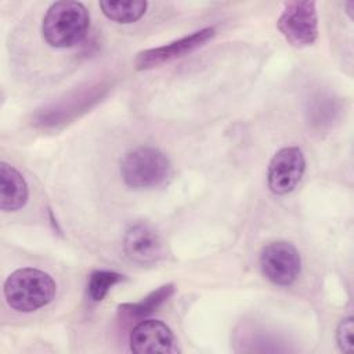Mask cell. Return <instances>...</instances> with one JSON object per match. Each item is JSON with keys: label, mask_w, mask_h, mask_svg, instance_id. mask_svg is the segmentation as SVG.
I'll return each instance as SVG.
<instances>
[{"label": "cell", "mask_w": 354, "mask_h": 354, "mask_svg": "<svg viewBox=\"0 0 354 354\" xmlns=\"http://www.w3.org/2000/svg\"><path fill=\"white\" fill-rule=\"evenodd\" d=\"M174 292V285L167 283L156 290L151 292L148 296H145L141 301L134 303V304H123L120 306V311L126 313L129 317H145L151 313H153L156 308H159Z\"/></svg>", "instance_id": "12"}, {"label": "cell", "mask_w": 354, "mask_h": 354, "mask_svg": "<svg viewBox=\"0 0 354 354\" xmlns=\"http://www.w3.org/2000/svg\"><path fill=\"white\" fill-rule=\"evenodd\" d=\"M263 275L278 286L292 285L301 271L297 249L286 241H275L263 248L260 254Z\"/></svg>", "instance_id": "5"}, {"label": "cell", "mask_w": 354, "mask_h": 354, "mask_svg": "<svg viewBox=\"0 0 354 354\" xmlns=\"http://www.w3.org/2000/svg\"><path fill=\"white\" fill-rule=\"evenodd\" d=\"M130 348L137 354L178 353L171 329L159 319L141 321L130 335Z\"/></svg>", "instance_id": "8"}, {"label": "cell", "mask_w": 354, "mask_h": 354, "mask_svg": "<svg viewBox=\"0 0 354 354\" xmlns=\"http://www.w3.org/2000/svg\"><path fill=\"white\" fill-rule=\"evenodd\" d=\"M123 250L130 260L140 264H151L162 257L163 245L152 227L138 223L124 234Z\"/></svg>", "instance_id": "9"}, {"label": "cell", "mask_w": 354, "mask_h": 354, "mask_svg": "<svg viewBox=\"0 0 354 354\" xmlns=\"http://www.w3.org/2000/svg\"><path fill=\"white\" fill-rule=\"evenodd\" d=\"M306 170L304 153L299 147L281 148L270 160L267 183L275 195L292 192Z\"/></svg>", "instance_id": "6"}, {"label": "cell", "mask_w": 354, "mask_h": 354, "mask_svg": "<svg viewBox=\"0 0 354 354\" xmlns=\"http://www.w3.org/2000/svg\"><path fill=\"white\" fill-rule=\"evenodd\" d=\"M282 36L295 47L313 44L318 37V17L314 1H288L277 21Z\"/></svg>", "instance_id": "4"}, {"label": "cell", "mask_w": 354, "mask_h": 354, "mask_svg": "<svg viewBox=\"0 0 354 354\" xmlns=\"http://www.w3.org/2000/svg\"><path fill=\"white\" fill-rule=\"evenodd\" d=\"M123 279L124 277L115 271H104V270L94 271L90 275L88 285H87V292L90 299L93 301H101L106 296V293L111 290V288Z\"/></svg>", "instance_id": "13"}, {"label": "cell", "mask_w": 354, "mask_h": 354, "mask_svg": "<svg viewBox=\"0 0 354 354\" xmlns=\"http://www.w3.org/2000/svg\"><path fill=\"white\" fill-rule=\"evenodd\" d=\"M353 332H354L353 317L343 318L336 329V340L340 350L344 353L353 351Z\"/></svg>", "instance_id": "14"}, {"label": "cell", "mask_w": 354, "mask_h": 354, "mask_svg": "<svg viewBox=\"0 0 354 354\" xmlns=\"http://www.w3.org/2000/svg\"><path fill=\"white\" fill-rule=\"evenodd\" d=\"M169 158L153 147H138L129 151L120 160V174L130 188H155L170 176Z\"/></svg>", "instance_id": "3"}, {"label": "cell", "mask_w": 354, "mask_h": 354, "mask_svg": "<svg viewBox=\"0 0 354 354\" xmlns=\"http://www.w3.org/2000/svg\"><path fill=\"white\" fill-rule=\"evenodd\" d=\"M147 1H100V7L106 18L118 24H131L138 21L147 11Z\"/></svg>", "instance_id": "11"}, {"label": "cell", "mask_w": 354, "mask_h": 354, "mask_svg": "<svg viewBox=\"0 0 354 354\" xmlns=\"http://www.w3.org/2000/svg\"><path fill=\"white\" fill-rule=\"evenodd\" d=\"M214 36H216V29L213 26H209V28L196 30L185 37L167 43L165 46L140 51L134 59V66L138 71H145V69H151L162 64L170 62L173 59L181 58L198 50L199 47L205 46Z\"/></svg>", "instance_id": "7"}, {"label": "cell", "mask_w": 354, "mask_h": 354, "mask_svg": "<svg viewBox=\"0 0 354 354\" xmlns=\"http://www.w3.org/2000/svg\"><path fill=\"white\" fill-rule=\"evenodd\" d=\"M3 290L12 310L33 313L51 303L57 292V285L47 272L25 267L15 270L7 277Z\"/></svg>", "instance_id": "1"}, {"label": "cell", "mask_w": 354, "mask_h": 354, "mask_svg": "<svg viewBox=\"0 0 354 354\" xmlns=\"http://www.w3.org/2000/svg\"><path fill=\"white\" fill-rule=\"evenodd\" d=\"M29 196L28 184L24 176L11 165L0 163V209L17 212L22 209Z\"/></svg>", "instance_id": "10"}, {"label": "cell", "mask_w": 354, "mask_h": 354, "mask_svg": "<svg viewBox=\"0 0 354 354\" xmlns=\"http://www.w3.org/2000/svg\"><path fill=\"white\" fill-rule=\"evenodd\" d=\"M90 26V14L79 1L53 3L41 25L44 40L55 48H66L79 44Z\"/></svg>", "instance_id": "2"}]
</instances>
